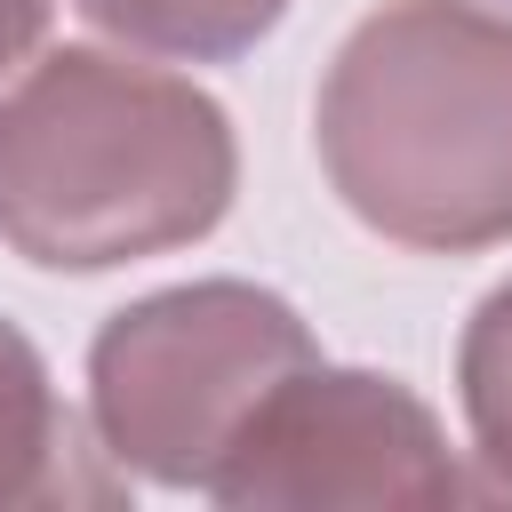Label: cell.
<instances>
[{"label":"cell","instance_id":"obj_7","mask_svg":"<svg viewBox=\"0 0 512 512\" xmlns=\"http://www.w3.org/2000/svg\"><path fill=\"white\" fill-rule=\"evenodd\" d=\"M456 384H464V424H472V456L488 472V496H512V280L472 312L464 352H456Z\"/></svg>","mask_w":512,"mask_h":512},{"label":"cell","instance_id":"obj_1","mask_svg":"<svg viewBox=\"0 0 512 512\" xmlns=\"http://www.w3.org/2000/svg\"><path fill=\"white\" fill-rule=\"evenodd\" d=\"M240 184L232 120L208 88L48 48L0 96V240L48 272H112L200 240Z\"/></svg>","mask_w":512,"mask_h":512},{"label":"cell","instance_id":"obj_5","mask_svg":"<svg viewBox=\"0 0 512 512\" xmlns=\"http://www.w3.org/2000/svg\"><path fill=\"white\" fill-rule=\"evenodd\" d=\"M128 472L56 400L40 352L0 320V512L16 504H120Z\"/></svg>","mask_w":512,"mask_h":512},{"label":"cell","instance_id":"obj_8","mask_svg":"<svg viewBox=\"0 0 512 512\" xmlns=\"http://www.w3.org/2000/svg\"><path fill=\"white\" fill-rule=\"evenodd\" d=\"M48 8H56V0H0V72H16V64L40 48Z\"/></svg>","mask_w":512,"mask_h":512},{"label":"cell","instance_id":"obj_2","mask_svg":"<svg viewBox=\"0 0 512 512\" xmlns=\"http://www.w3.org/2000/svg\"><path fill=\"white\" fill-rule=\"evenodd\" d=\"M320 168L400 248L512 240V16L384 0L320 80Z\"/></svg>","mask_w":512,"mask_h":512},{"label":"cell","instance_id":"obj_4","mask_svg":"<svg viewBox=\"0 0 512 512\" xmlns=\"http://www.w3.org/2000/svg\"><path fill=\"white\" fill-rule=\"evenodd\" d=\"M208 496L232 512H336V504L432 512V504H472L488 488L464 480L440 416L408 384L312 360L264 392V408L208 472Z\"/></svg>","mask_w":512,"mask_h":512},{"label":"cell","instance_id":"obj_3","mask_svg":"<svg viewBox=\"0 0 512 512\" xmlns=\"http://www.w3.org/2000/svg\"><path fill=\"white\" fill-rule=\"evenodd\" d=\"M312 360L320 352L296 304L248 280H192L136 296L104 320L88 352V416L120 472H144L160 488H208L264 392Z\"/></svg>","mask_w":512,"mask_h":512},{"label":"cell","instance_id":"obj_6","mask_svg":"<svg viewBox=\"0 0 512 512\" xmlns=\"http://www.w3.org/2000/svg\"><path fill=\"white\" fill-rule=\"evenodd\" d=\"M80 16L128 48L152 56H184V64H224L240 48H256L288 0H80Z\"/></svg>","mask_w":512,"mask_h":512}]
</instances>
